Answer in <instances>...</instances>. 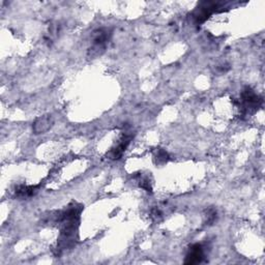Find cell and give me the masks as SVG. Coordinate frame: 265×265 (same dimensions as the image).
I'll use <instances>...</instances> for the list:
<instances>
[{"label":"cell","mask_w":265,"mask_h":265,"mask_svg":"<svg viewBox=\"0 0 265 265\" xmlns=\"http://www.w3.org/2000/svg\"><path fill=\"white\" fill-rule=\"evenodd\" d=\"M150 217L154 221H159L162 218V212L158 208H153L151 210V215H150Z\"/></svg>","instance_id":"10"},{"label":"cell","mask_w":265,"mask_h":265,"mask_svg":"<svg viewBox=\"0 0 265 265\" xmlns=\"http://www.w3.org/2000/svg\"><path fill=\"white\" fill-rule=\"evenodd\" d=\"M139 185H140V188L144 189L146 192L152 193V188H151L150 181H149V179L147 178V177H140V179H139Z\"/></svg>","instance_id":"9"},{"label":"cell","mask_w":265,"mask_h":265,"mask_svg":"<svg viewBox=\"0 0 265 265\" xmlns=\"http://www.w3.org/2000/svg\"><path fill=\"white\" fill-rule=\"evenodd\" d=\"M53 123H54V120L51 115H49V114L43 115L41 117H38V118H36V120L33 122V126H32L33 132L36 135L45 134L46 132H48L51 129V127L53 126Z\"/></svg>","instance_id":"5"},{"label":"cell","mask_w":265,"mask_h":265,"mask_svg":"<svg viewBox=\"0 0 265 265\" xmlns=\"http://www.w3.org/2000/svg\"><path fill=\"white\" fill-rule=\"evenodd\" d=\"M38 188L40 185H19L15 191V195L16 197L22 199L32 197L37 193Z\"/></svg>","instance_id":"7"},{"label":"cell","mask_w":265,"mask_h":265,"mask_svg":"<svg viewBox=\"0 0 265 265\" xmlns=\"http://www.w3.org/2000/svg\"><path fill=\"white\" fill-rule=\"evenodd\" d=\"M111 35V31L107 28H100L96 29L95 31L92 33V48L90 50L92 52H96V54H99V50H104L108 41H109Z\"/></svg>","instance_id":"3"},{"label":"cell","mask_w":265,"mask_h":265,"mask_svg":"<svg viewBox=\"0 0 265 265\" xmlns=\"http://www.w3.org/2000/svg\"><path fill=\"white\" fill-rule=\"evenodd\" d=\"M132 135H129V134H125L122 136V138L120 140V142L117 144L115 147H113V148L108 152V158H109L110 160H113V161H116V160H119L123 152L125 151L126 147L129 146L131 140H132Z\"/></svg>","instance_id":"4"},{"label":"cell","mask_w":265,"mask_h":265,"mask_svg":"<svg viewBox=\"0 0 265 265\" xmlns=\"http://www.w3.org/2000/svg\"><path fill=\"white\" fill-rule=\"evenodd\" d=\"M203 257H204V252H203L202 245L199 243H196V244H193L189 249L184 263L185 264H198L202 262Z\"/></svg>","instance_id":"6"},{"label":"cell","mask_w":265,"mask_h":265,"mask_svg":"<svg viewBox=\"0 0 265 265\" xmlns=\"http://www.w3.org/2000/svg\"><path fill=\"white\" fill-rule=\"evenodd\" d=\"M154 159H155L156 164H165L169 161V154L166 150L160 148L156 150L154 154Z\"/></svg>","instance_id":"8"},{"label":"cell","mask_w":265,"mask_h":265,"mask_svg":"<svg viewBox=\"0 0 265 265\" xmlns=\"http://www.w3.org/2000/svg\"><path fill=\"white\" fill-rule=\"evenodd\" d=\"M219 8V3L211 1H204L199 4V6L195 9L192 14V18L196 25H200L204 23L210 15Z\"/></svg>","instance_id":"2"},{"label":"cell","mask_w":265,"mask_h":265,"mask_svg":"<svg viewBox=\"0 0 265 265\" xmlns=\"http://www.w3.org/2000/svg\"><path fill=\"white\" fill-rule=\"evenodd\" d=\"M263 101L252 88L245 87L241 92V97L239 104V109L241 110L242 115H247L249 113L256 112L261 107Z\"/></svg>","instance_id":"1"}]
</instances>
